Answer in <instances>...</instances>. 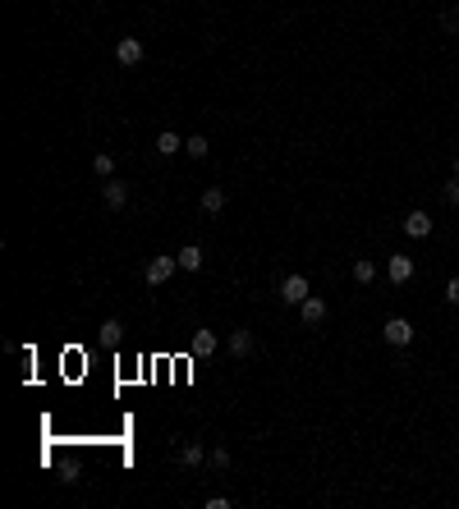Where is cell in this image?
Listing matches in <instances>:
<instances>
[{"label":"cell","mask_w":459,"mask_h":509,"mask_svg":"<svg viewBox=\"0 0 459 509\" xmlns=\"http://www.w3.org/2000/svg\"><path fill=\"white\" fill-rule=\"evenodd\" d=\"M381 340L391 349H404V344H413V321L409 317H391L386 326H381Z\"/></svg>","instance_id":"cell-1"},{"label":"cell","mask_w":459,"mask_h":509,"mask_svg":"<svg viewBox=\"0 0 459 509\" xmlns=\"http://www.w3.org/2000/svg\"><path fill=\"white\" fill-rule=\"evenodd\" d=\"M308 294H313V289H308V276H299V271L280 280V298H285V303H294V308H299Z\"/></svg>","instance_id":"cell-2"},{"label":"cell","mask_w":459,"mask_h":509,"mask_svg":"<svg viewBox=\"0 0 459 509\" xmlns=\"http://www.w3.org/2000/svg\"><path fill=\"white\" fill-rule=\"evenodd\" d=\"M143 56H147V46L138 37H119V46H115V60L124 69H134V65H143Z\"/></svg>","instance_id":"cell-3"},{"label":"cell","mask_w":459,"mask_h":509,"mask_svg":"<svg viewBox=\"0 0 459 509\" xmlns=\"http://www.w3.org/2000/svg\"><path fill=\"white\" fill-rule=\"evenodd\" d=\"M413 271H418V266H413V257H404V252H395V257L386 262V276H391V285H409Z\"/></svg>","instance_id":"cell-4"},{"label":"cell","mask_w":459,"mask_h":509,"mask_svg":"<svg viewBox=\"0 0 459 509\" xmlns=\"http://www.w3.org/2000/svg\"><path fill=\"white\" fill-rule=\"evenodd\" d=\"M299 317H303V326H322V321H326V298L308 294V298L299 303Z\"/></svg>","instance_id":"cell-5"},{"label":"cell","mask_w":459,"mask_h":509,"mask_svg":"<svg viewBox=\"0 0 459 509\" xmlns=\"http://www.w3.org/2000/svg\"><path fill=\"white\" fill-rule=\"evenodd\" d=\"M175 266H179V257H152L147 262V285H166L175 276Z\"/></svg>","instance_id":"cell-6"},{"label":"cell","mask_w":459,"mask_h":509,"mask_svg":"<svg viewBox=\"0 0 459 509\" xmlns=\"http://www.w3.org/2000/svg\"><path fill=\"white\" fill-rule=\"evenodd\" d=\"M101 202H106L110 212H124V202H129V188L119 179H101Z\"/></svg>","instance_id":"cell-7"},{"label":"cell","mask_w":459,"mask_h":509,"mask_svg":"<svg viewBox=\"0 0 459 509\" xmlns=\"http://www.w3.org/2000/svg\"><path fill=\"white\" fill-rule=\"evenodd\" d=\"M404 234H409V239H427L432 234V216L422 212V207H413V212L404 216Z\"/></svg>","instance_id":"cell-8"},{"label":"cell","mask_w":459,"mask_h":509,"mask_svg":"<svg viewBox=\"0 0 459 509\" xmlns=\"http://www.w3.org/2000/svg\"><path fill=\"white\" fill-rule=\"evenodd\" d=\"M179 257V271H202V262H207V252L198 248V243H184V248L175 252Z\"/></svg>","instance_id":"cell-9"},{"label":"cell","mask_w":459,"mask_h":509,"mask_svg":"<svg viewBox=\"0 0 459 509\" xmlns=\"http://www.w3.org/2000/svg\"><path fill=\"white\" fill-rule=\"evenodd\" d=\"M193 358H207V354H216L221 349V340H216V330H193Z\"/></svg>","instance_id":"cell-10"},{"label":"cell","mask_w":459,"mask_h":509,"mask_svg":"<svg viewBox=\"0 0 459 509\" xmlns=\"http://www.w3.org/2000/svg\"><path fill=\"white\" fill-rule=\"evenodd\" d=\"M92 174H97V179H115V156L97 152V156H92Z\"/></svg>","instance_id":"cell-11"},{"label":"cell","mask_w":459,"mask_h":509,"mask_svg":"<svg viewBox=\"0 0 459 509\" xmlns=\"http://www.w3.org/2000/svg\"><path fill=\"white\" fill-rule=\"evenodd\" d=\"M202 212H207V216H216V212H225V188H216V183H212V188H207V193H202Z\"/></svg>","instance_id":"cell-12"},{"label":"cell","mask_w":459,"mask_h":509,"mask_svg":"<svg viewBox=\"0 0 459 509\" xmlns=\"http://www.w3.org/2000/svg\"><path fill=\"white\" fill-rule=\"evenodd\" d=\"M157 152H161V156H175V152H184V138H179V134H170V129H166V134H157Z\"/></svg>","instance_id":"cell-13"},{"label":"cell","mask_w":459,"mask_h":509,"mask_svg":"<svg viewBox=\"0 0 459 509\" xmlns=\"http://www.w3.org/2000/svg\"><path fill=\"white\" fill-rule=\"evenodd\" d=\"M119 340H124V326H119L115 317H110V321H101V344H106V349H115Z\"/></svg>","instance_id":"cell-14"},{"label":"cell","mask_w":459,"mask_h":509,"mask_svg":"<svg viewBox=\"0 0 459 509\" xmlns=\"http://www.w3.org/2000/svg\"><path fill=\"white\" fill-rule=\"evenodd\" d=\"M230 354L248 358V354H253V335H248V330H235V335H230Z\"/></svg>","instance_id":"cell-15"},{"label":"cell","mask_w":459,"mask_h":509,"mask_svg":"<svg viewBox=\"0 0 459 509\" xmlns=\"http://www.w3.org/2000/svg\"><path fill=\"white\" fill-rule=\"evenodd\" d=\"M184 152L193 156V161H202V156H212V143H207L202 134H193V138H184Z\"/></svg>","instance_id":"cell-16"},{"label":"cell","mask_w":459,"mask_h":509,"mask_svg":"<svg viewBox=\"0 0 459 509\" xmlns=\"http://www.w3.org/2000/svg\"><path fill=\"white\" fill-rule=\"evenodd\" d=\"M202 459H207V450H202V445H198V441H188L184 450H179V463H184V468H198V463H202Z\"/></svg>","instance_id":"cell-17"},{"label":"cell","mask_w":459,"mask_h":509,"mask_svg":"<svg viewBox=\"0 0 459 509\" xmlns=\"http://www.w3.org/2000/svg\"><path fill=\"white\" fill-rule=\"evenodd\" d=\"M354 280H358V285H372V280H377V266H372L368 257H358L354 262Z\"/></svg>","instance_id":"cell-18"},{"label":"cell","mask_w":459,"mask_h":509,"mask_svg":"<svg viewBox=\"0 0 459 509\" xmlns=\"http://www.w3.org/2000/svg\"><path fill=\"white\" fill-rule=\"evenodd\" d=\"M441 198H446V202H450V207H459V174H455V179H450V183H446V188H441Z\"/></svg>","instance_id":"cell-19"},{"label":"cell","mask_w":459,"mask_h":509,"mask_svg":"<svg viewBox=\"0 0 459 509\" xmlns=\"http://www.w3.org/2000/svg\"><path fill=\"white\" fill-rule=\"evenodd\" d=\"M212 468H230V450H221V445H216V450H212Z\"/></svg>","instance_id":"cell-20"},{"label":"cell","mask_w":459,"mask_h":509,"mask_svg":"<svg viewBox=\"0 0 459 509\" xmlns=\"http://www.w3.org/2000/svg\"><path fill=\"white\" fill-rule=\"evenodd\" d=\"M446 303H459V276L446 280Z\"/></svg>","instance_id":"cell-21"},{"label":"cell","mask_w":459,"mask_h":509,"mask_svg":"<svg viewBox=\"0 0 459 509\" xmlns=\"http://www.w3.org/2000/svg\"><path fill=\"white\" fill-rule=\"evenodd\" d=\"M455 32H459V10H455Z\"/></svg>","instance_id":"cell-22"},{"label":"cell","mask_w":459,"mask_h":509,"mask_svg":"<svg viewBox=\"0 0 459 509\" xmlns=\"http://www.w3.org/2000/svg\"><path fill=\"white\" fill-rule=\"evenodd\" d=\"M455 174H459V156H455Z\"/></svg>","instance_id":"cell-23"}]
</instances>
